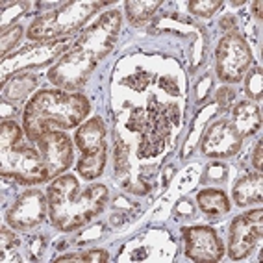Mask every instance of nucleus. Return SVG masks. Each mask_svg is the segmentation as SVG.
I'll use <instances>...</instances> for the list:
<instances>
[{
    "label": "nucleus",
    "mask_w": 263,
    "mask_h": 263,
    "mask_svg": "<svg viewBox=\"0 0 263 263\" xmlns=\"http://www.w3.org/2000/svg\"><path fill=\"white\" fill-rule=\"evenodd\" d=\"M37 151L41 154L47 180L56 178L72 165V141L63 132H48L37 139Z\"/></svg>",
    "instance_id": "nucleus-7"
},
{
    "label": "nucleus",
    "mask_w": 263,
    "mask_h": 263,
    "mask_svg": "<svg viewBox=\"0 0 263 263\" xmlns=\"http://www.w3.org/2000/svg\"><path fill=\"white\" fill-rule=\"evenodd\" d=\"M234 200L237 206H252V204H259L263 200V176L261 173L249 174L241 178L239 182L234 185Z\"/></svg>",
    "instance_id": "nucleus-14"
},
{
    "label": "nucleus",
    "mask_w": 263,
    "mask_h": 263,
    "mask_svg": "<svg viewBox=\"0 0 263 263\" xmlns=\"http://www.w3.org/2000/svg\"><path fill=\"white\" fill-rule=\"evenodd\" d=\"M35 87V78L33 76H21V78H15L11 82V87H6L4 89V95L8 99H24L30 91Z\"/></svg>",
    "instance_id": "nucleus-18"
},
{
    "label": "nucleus",
    "mask_w": 263,
    "mask_h": 263,
    "mask_svg": "<svg viewBox=\"0 0 263 263\" xmlns=\"http://www.w3.org/2000/svg\"><path fill=\"white\" fill-rule=\"evenodd\" d=\"M89 109L84 95L63 89L39 91L24 109V132L28 139L37 141L48 132L71 130L87 117Z\"/></svg>",
    "instance_id": "nucleus-2"
},
{
    "label": "nucleus",
    "mask_w": 263,
    "mask_h": 263,
    "mask_svg": "<svg viewBox=\"0 0 263 263\" xmlns=\"http://www.w3.org/2000/svg\"><path fill=\"white\" fill-rule=\"evenodd\" d=\"M104 167H106V151L95 156H82V160L78 161V173L85 180L99 178L100 174L104 173Z\"/></svg>",
    "instance_id": "nucleus-17"
},
{
    "label": "nucleus",
    "mask_w": 263,
    "mask_h": 263,
    "mask_svg": "<svg viewBox=\"0 0 263 263\" xmlns=\"http://www.w3.org/2000/svg\"><path fill=\"white\" fill-rule=\"evenodd\" d=\"M100 2H69L61 10L41 15L33 21L28 30V37L33 41H48L61 37L82 28L84 23L100 8Z\"/></svg>",
    "instance_id": "nucleus-5"
},
{
    "label": "nucleus",
    "mask_w": 263,
    "mask_h": 263,
    "mask_svg": "<svg viewBox=\"0 0 263 263\" xmlns=\"http://www.w3.org/2000/svg\"><path fill=\"white\" fill-rule=\"evenodd\" d=\"M165 146L163 137L152 136V134H143L141 137V145H139V158H152V156H158Z\"/></svg>",
    "instance_id": "nucleus-19"
},
{
    "label": "nucleus",
    "mask_w": 263,
    "mask_h": 263,
    "mask_svg": "<svg viewBox=\"0 0 263 263\" xmlns=\"http://www.w3.org/2000/svg\"><path fill=\"white\" fill-rule=\"evenodd\" d=\"M263 235V212L252 210L245 215L235 217L230 228V254L232 259L247 258L259 243Z\"/></svg>",
    "instance_id": "nucleus-8"
},
{
    "label": "nucleus",
    "mask_w": 263,
    "mask_h": 263,
    "mask_svg": "<svg viewBox=\"0 0 263 263\" xmlns=\"http://www.w3.org/2000/svg\"><path fill=\"white\" fill-rule=\"evenodd\" d=\"M185 254L193 261H219L224 256V247L215 230L208 226H191L183 228Z\"/></svg>",
    "instance_id": "nucleus-9"
},
{
    "label": "nucleus",
    "mask_w": 263,
    "mask_h": 263,
    "mask_svg": "<svg viewBox=\"0 0 263 263\" xmlns=\"http://www.w3.org/2000/svg\"><path fill=\"white\" fill-rule=\"evenodd\" d=\"M128 152H130L128 145L119 139L115 143V171L119 174H124L128 171Z\"/></svg>",
    "instance_id": "nucleus-23"
},
{
    "label": "nucleus",
    "mask_w": 263,
    "mask_h": 263,
    "mask_svg": "<svg viewBox=\"0 0 263 263\" xmlns=\"http://www.w3.org/2000/svg\"><path fill=\"white\" fill-rule=\"evenodd\" d=\"M146 122H148V113H146V109L137 108L132 111L130 121H128V128H130L132 132H143L146 128Z\"/></svg>",
    "instance_id": "nucleus-24"
},
{
    "label": "nucleus",
    "mask_w": 263,
    "mask_h": 263,
    "mask_svg": "<svg viewBox=\"0 0 263 263\" xmlns=\"http://www.w3.org/2000/svg\"><path fill=\"white\" fill-rule=\"evenodd\" d=\"M128 84H134V87H136L137 91L145 89L146 85H148V82H151V74H145V72H137L134 78H130V80H126Z\"/></svg>",
    "instance_id": "nucleus-26"
},
{
    "label": "nucleus",
    "mask_w": 263,
    "mask_h": 263,
    "mask_svg": "<svg viewBox=\"0 0 263 263\" xmlns=\"http://www.w3.org/2000/svg\"><path fill=\"white\" fill-rule=\"evenodd\" d=\"M252 65V52L243 37L230 33L217 47V74L226 84H237Z\"/></svg>",
    "instance_id": "nucleus-6"
},
{
    "label": "nucleus",
    "mask_w": 263,
    "mask_h": 263,
    "mask_svg": "<svg viewBox=\"0 0 263 263\" xmlns=\"http://www.w3.org/2000/svg\"><path fill=\"white\" fill-rule=\"evenodd\" d=\"M21 35H23V28H21V26H13L11 30L2 33V56H6V52L10 50V47H13L15 43L19 41Z\"/></svg>",
    "instance_id": "nucleus-25"
},
{
    "label": "nucleus",
    "mask_w": 263,
    "mask_h": 263,
    "mask_svg": "<svg viewBox=\"0 0 263 263\" xmlns=\"http://www.w3.org/2000/svg\"><path fill=\"white\" fill-rule=\"evenodd\" d=\"M108 187L89 185L80 189L74 176H60L48 187V212L54 226L63 232H72L93 221L106 206Z\"/></svg>",
    "instance_id": "nucleus-3"
},
{
    "label": "nucleus",
    "mask_w": 263,
    "mask_h": 263,
    "mask_svg": "<svg viewBox=\"0 0 263 263\" xmlns=\"http://www.w3.org/2000/svg\"><path fill=\"white\" fill-rule=\"evenodd\" d=\"M119 28H121L119 11H108L100 15L97 23H93L82 33L74 47L50 69L48 78L52 84L69 91L82 87L97 63L113 50Z\"/></svg>",
    "instance_id": "nucleus-1"
},
{
    "label": "nucleus",
    "mask_w": 263,
    "mask_h": 263,
    "mask_svg": "<svg viewBox=\"0 0 263 263\" xmlns=\"http://www.w3.org/2000/svg\"><path fill=\"white\" fill-rule=\"evenodd\" d=\"M104 137H106V128L102 119L93 117L78 128L74 134V145L80 148L82 156H95L106 151Z\"/></svg>",
    "instance_id": "nucleus-12"
},
{
    "label": "nucleus",
    "mask_w": 263,
    "mask_h": 263,
    "mask_svg": "<svg viewBox=\"0 0 263 263\" xmlns=\"http://www.w3.org/2000/svg\"><path fill=\"white\" fill-rule=\"evenodd\" d=\"M126 13L130 23L134 24H143L151 19L154 11L160 8V2H151V0H134V2H126Z\"/></svg>",
    "instance_id": "nucleus-16"
},
{
    "label": "nucleus",
    "mask_w": 263,
    "mask_h": 263,
    "mask_svg": "<svg viewBox=\"0 0 263 263\" xmlns=\"http://www.w3.org/2000/svg\"><path fill=\"white\" fill-rule=\"evenodd\" d=\"M198 206L210 217H221L230 210V202H228L224 191H221V189H204V191H200L198 193Z\"/></svg>",
    "instance_id": "nucleus-15"
},
{
    "label": "nucleus",
    "mask_w": 263,
    "mask_h": 263,
    "mask_svg": "<svg viewBox=\"0 0 263 263\" xmlns=\"http://www.w3.org/2000/svg\"><path fill=\"white\" fill-rule=\"evenodd\" d=\"M48 212V197L41 191H26L8 212V222L15 230H30L45 219Z\"/></svg>",
    "instance_id": "nucleus-10"
},
{
    "label": "nucleus",
    "mask_w": 263,
    "mask_h": 263,
    "mask_svg": "<svg viewBox=\"0 0 263 263\" xmlns=\"http://www.w3.org/2000/svg\"><path fill=\"white\" fill-rule=\"evenodd\" d=\"M261 89H263L261 69H254L249 74V80H247V93L250 95V100H252V102L261 99Z\"/></svg>",
    "instance_id": "nucleus-22"
},
{
    "label": "nucleus",
    "mask_w": 263,
    "mask_h": 263,
    "mask_svg": "<svg viewBox=\"0 0 263 263\" xmlns=\"http://www.w3.org/2000/svg\"><path fill=\"white\" fill-rule=\"evenodd\" d=\"M160 85L169 95H178V85H176V82H174L173 78H167V76H165V78H161Z\"/></svg>",
    "instance_id": "nucleus-29"
},
{
    "label": "nucleus",
    "mask_w": 263,
    "mask_h": 263,
    "mask_svg": "<svg viewBox=\"0 0 263 263\" xmlns=\"http://www.w3.org/2000/svg\"><path fill=\"white\" fill-rule=\"evenodd\" d=\"M232 124L237 130L241 137L252 136L261 126V113H259L258 104L252 100H243L234 108V117Z\"/></svg>",
    "instance_id": "nucleus-13"
},
{
    "label": "nucleus",
    "mask_w": 263,
    "mask_h": 263,
    "mask_svg": "<svg viewBox=\"0 0 263 263\" xmlns=\"http://www.w3.org/2000/svg\"><path fill=\"white\" fill-rule=\"evenodd\" d=\"M234 97H235V93L230 87H221L219 93H217V100H219V104H221L222 108H228V104L234 100Z\"/></svg>",
    "instance_id": "nucleus-27"
},
{
    "label": "nucleus",
    "mask_w": 263,
    "mask_h": 263,
    "mask_svg": "<svg viewBox=\"0 0 263 263\" xmlns=\"http://www.w3.org/2000/svg\"><path fill=\"white\" fill-rule=\"evenodd\" d=\"M58 261H91V263H106L108 261V252L100 249L95 250H85L82 254H69V256H61Z\"/></svg>",
    "instance_id": "nucleus-20"
},
{
    "label": "nucleus",
    "mask_w": 263,
    "mask_h": 263,
    "mask_svg": "<svg viewBox=\"0 0 263 263\" xmlns=\"http://www.w3.org/2000/svg\"><path fill=\"white\" fill-rule=\"evenodd\" d=\"M221 8H222L221 0H195V2H189L191 13L198 15V17H212Z\"/></svg>",
    "instance_id": "nucleus-21"
},
{
    "label": "nucleus",
    "mask_w": 263,
    "mask_h": 263,
    "mask_svg": "<svg viewBox=\"0 0 263 263\" xmlns=\"http://www.w3.org/2000/svg\"><path fill=\"white\" fill-rule=\"evenodd\" d=\"M0 174L4 178L17 180L21 183L47 182L41 154L24 145L23 132L13 121H2L0 124Z\"/></svg>",
    "instance_id": "nucleus-4"
},
{
    "label": "nucleus",
    "mask_w": 263,
    "mask_h": 263,
    "mask_svg": "<svg viewBox=\"0 0 263 263\" xmlns=\"http://www.w3.org/2000/svg\"><path fill=\"white\" fill-rule=\"evenodd\" d=\"M243 137L237 134L234 124L228 121H219L208 128L202 137V154L208 158H230L235 152H239Z\"/></svg>",
    "instance_id": "nucleus-11"
},
{
    "label": "nucleus",
    "mask_w": 263,
    "mask_h": 263,
    "mask_svg": "<svg viewBox=\"0 0 263 263\" xmlns=\"http://www.w3.org/2000/svg\"><path fill=\"white\" fill-rule=\"evenodd\" d=\"M254 15H256V17H261V2H254Z\"/></svg>",
    "instance_id": "nucleus-32"
},
{
    "label": "nucleus",
    "mask_w": 263,
    "mask_h": 263,
    "mask_svg": "<svg viewBox=\"0 0 263 263\" xmlns=\"http://www.w3.org/2000/svg\"><path fill=\"white\" fill-rule=\"evenodd\" d=\"M261 151H263V146H261V143H258L256 145V148H254V154H252V165L258 169V173L261 171V167H263V158H261Z\"/></svg>",
    "instance_id": "nucleus-30"
},
{
    "label": "nucleus",
    "mask_w": 263,
    "mask_h": 263,
    "mask_svg": "<svg viewBox=\"0 0 263 263\" xmlns=\"http://www.w3.org/2000/svg\"><path fill=\"white\" fill-rule=\"evenodd\" d=\"M221 26H222L224 30H228V26H232V17H228V19L221 21Z\"/></svg>",
    "instance_id": "nucleus-33"
},
{
    "label": "nucleus",
    "mask_w": 263,
    "mask_h": 263,
    "mask_svg": "<svg viewBox=\"0 0 263 263\" xmlns=\"http://www.w3.org/2000/svg\"><path fill=\"white\" fill-rule=\"evenodd\" d=\"M165 113H167L171 124H178L180 122V111L174 104H167V106H165Z\"/></svg>",
    "instance_id": "nucleus-28"
},
{
    "label": "nucleus",
    "mask_w": 263,
    "mask_h": 263,
    "mask_svg": "<svg viewBox=\"0 0 263 263\" xmlns=\"http://www.w3.org/2000/svg\"><path fill=\"white\" fill-rule=\"evenodd\" d=\"M13 239H15L13 232L2 228V252H6V250H8V247H10V243H13Z\"/></svg>",
    "instance_id": "nucleus-31"
}]
</instances>
